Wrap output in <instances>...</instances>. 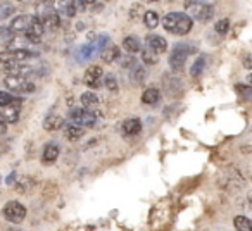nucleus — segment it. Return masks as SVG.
Masks as SVG:
<instances>
[{"mask_svg":"<svg viewBox=\"0 0 252 231\" xmlns=\"http://www.w3.org/2000/svg\"><path fill=\"white\" fill-rule=\"evenodd\" d=\"M159 23H161V19H159V14L156 11H147L144 14V25L147 26L149 29L158 28Z\"/></svg>","mask_w":252,"mask_h":231,"instance_id":"obj_22","label":"nucleus"},{"mask_svg":"<svg viewBox=\"0 0 252 231\" xmlns=\"http://www.w3.org/2000/svg\"><path fill=\"white\" fill-rule=\"evenodd\" d=\"M81 105H85L83 109H92V107H97L98 105V97L94 93V91H85L81 95Z\"/></svg>","mask_w":252,"mask_h":231,"instance_id":"obj_23","label":"nucleus"},{"mask_svg":"<svg viewBox=\"0 0 252 231\" xmlns=\"http://www.w3.org/2000/svg\"><path fill=\"white\" fill-rule=\"evenodd\" d=\"M4 85L11 91H19V93H33V91H35V85H33L32 81L25 80V78L4 76Z\"/></svg>","mask_w":252,"mask_h":231,"instance_id":"obj_7","label":"nucleus"},{"mask_svg":"<svg viewBox=\"0 0 252 231\" xmlns=\"http://www.w3.org/2000/svg\"><path fill=\"white\" fill-rule=\"evenodd\" d=\"M104 85H105V88H107L109 91H112V93H116V91L119 90L118 78H116L114 74H105V78H104Z\"/></svg>","mask_w":252,"mask_h":231,"instance_id":"obj_28","label":"nucleus"},{"mask_svg":"<svg viewBox=\"0 0 252 231\" xmlns=\"http://www.w3.org/2000/svg\"><path fill=\"white\" fill-rule=\"evenodd\" d=\"M159 98H161V93H159L158 88H147L142 93V102L147 105H154L156 102H159Z\"/></svg>","mask_w":252,"mask_h":231,"instance_id":"obj_20","label":"nucleus"},{"mask_svg":"<svg viewBox=\"0 0 252 231\" xmlns=\"http://www.w3.org/2000/svg\"><path fill=\"white\" fill-rule=\"evenodd\" d=\"M16 11H18V9L12 4H0V19H5V18H9V16L16 14Z\"/></svg>","mask_w":252,"mask_h":231,"instance_id":"obj_29","label":"nucleus"},{"mask_svg":"<svg viewBox=\"0 0 252 231\" xmlns=\"http://www.w3.org/2000/svg\"><path fill=\"white\" fill-rule=\"evenodd\" d=\"M95 54H97V50H95L94 43H88V45H83L76 50V59L80 60V62H85V60L92 59Z\"/></svg>","mask_w":252,"mask_h":231,"instance_id":"obj_18","label":"nucleus"},{"mask_svg":"<svg viewBox=\"0 0 252 231\" xmlns=\"http://www.w3.org/2000/svg\"><path fill=\"white\" fill-rule=\"evenodd\" d=\"M204 67H206V57L200 56L199 59H197L195 62H193L192 69H190V74H192V78H199L200 74H202Z\"/></svg>","mask_w":252,"mask_h":231,"instance_id":"obj_27","label":"nucleus"},{"mask_svg":"<svg viewBox=\"0 0 252 231\" xmlns=\"http://www.w3.org/2000/svg\"><path fill=\"white\" fill-rule=\"evenodd\" d=\"M147 78V69L140 64H137L135 67H131V83L133 85H142Z\"/></svg>","mask_w":252,"mask_h":231,"instance_id":"obj_19","label":"nucleus"},{"mask_svg":"<svg viewBox=\"0 0 252 231\" xmlns=\"http://www.w3.org/2000/svg\"><path fill=\"white\" fill-rule=\"evenodd\" d=\"M36 52H32V50H4L0 52V64L4 66H12V64L23 62V60L30 59V57H35Z\"/></svg>","mask_w":252,"mask_h":231,"instance_id":"obj_5","label":"nucleus"},{"mask_svg":"<svg viewBox=\"0 0 252 231\" xmlns=\"http://www.w3.org/2000/svg\"><path fill=\"white\" fill-rule=\"evenodd\" d=\"M59 145L56 144H49L45 145V148H43V155H42V162L43 164H52V162L57 161V157H59Z\"/></svg>","mask_w":252,"mask_h":231,"instance_id":"obj_14","label":"nucleus"},{"mask_svg":"<svg viewBox=\"0 0 252 231\" xmlns=\"http://www.w3.org/2000/svg\"><path fill=\"white\" fill-rule=\"evenodd\" d=\"M190 52H193L192 45H189V43H176V45L173 47L171 54H169V67H171L173 71H176V73L182 71Z\"/></svg>","mask_w":252,"mask_h":231,"instance_id":"obj_2","label":"nucleus"},{"mask_svg":"<svg viewBox=\"0 0 252 231\" xmlns=\"http://www.w3.org/2000/svg\"><path fill=\"white\" fill-rule=\"evenodd\" d=\"M233 224H235V230L237 231H252L251 221H249L245 216H237L233 219Z\"/></svg>","mask_w":252,"mask_h":231,"instance_id":"obj_25","label":"nucleus"},{"mask_svg":"<svg viewBox=\"0 0 252 231\" xmlns=\"http://www.w3.org/2000/svg\"><path fill=\"white\" fill-rule=\"evenodd\" d=\"M43 31H45V28H43V25H42V19H40L38 16H32L28 29L25 31V40L28 43H40L42 42Z\"/></svg>","mask_w":252,"mask_h":231,"instance_id":"obj_6","label":"nucleus"},{"mask_svg":"<svg viewBox=\"0 0 252 231\" xmlns=\"http://www.w3.org/2000/svg\"><path fill=\"white\" fill-rule=\"evenodd\" d=\"M2 217H4L5 221H9V223L12 224H19L25 221L26 217V209L23 203L16 202V200H11V202H7L4 205V209H2Z\"/></svg>","mask_w":252,"mask_h":231,"instance_id":"obj_4","label":"nucleus"},{"mask_svg":"<svg viewBox=\"0 0 252 231\" xmlns=\"http://www.w3.org/2000/svg\"><path fill=\"white\" fill-rule=\"evenodd\" d=\"M12 95L7 93V91H0V107H5V105H9L12 102Z\"/></svg>","mask_w":252,"mask_h":231,"instance_id":"obj_35","label":"nucleus"},{"mask_svg":"<svg viewBox=\"0 0 252 231\" xmlns=\"http://www.w3.org/2000/svg\"><path fill=\"white\" fill-rule=\"evenodd\" d=\"M135 62H137V60H135L133 57H125V59H121L123 67H135Z\"/></svg>","mask_w":252,"mask_h":231,"instance_id":"obj_36","label":"nucleus"},{"mask_svg":"<svg viewBox=\"0 0 252 231\" xmlns=\"http://www.w3.org/2000/svg\"><path fill=\"white\" fill-rule=\"evenodd\" d=\"M187 9H189L190 19H197L200 23H207L213 19L214 7L211 4H204V2H187Z\"/></svg>","mask_w":252,"mask_h":231,"instance_id":"obj_3","label":"nucleus"},{"mask_svg":"<svg viewBox=\"0 0 252 231\" xmlns=\"http://www.w3.org/2000/svg\"><path fill=\"white\" fill-rule=\"evenodd\" d=\"M145 43H147L149 50H151V52H154L156 56H158V54L166 52V49H168V42H166V40L162 38V36H159V35H149L147 40H145Z\"/></svg>","mask_w":252,"mask_h":231,"instance_id":"obj_11","label":"nucleus"},{"mask_svg":"<svg viewBox=\"0 0 252 231\" xmlns=\"http://www.w3.org/2000/svg\"><path fill=\"white\" fill-rule=\"evenodd\" d=\"M214 29H216V33H220V35H226L228 29H230V19H220V21L214 25Z\"/></svg>","mask_w":252,"mask_h":231,"instance_id":"obj_31","label":"nucleus"},{"mask_svg":"<svg viewBox=\"0 0 252 231\" xmlns=\"http://www.w3.org/2000/svg\"><path fill=\"white\" fill-rule=\"evenodd\" d=\"M56 5L61 7V11H63L67 18H73V16H76V12H78L76 2H63V4H56Z\"/></svg>","mask_w":252,"mask_h":231,"instance_id":"obj_26","label":"nucleus"},{"mask_svg":"<svg viewBox=\"0 0 252 231\" xmlns=\"http://www.w3.org/2000/svg\"><path fill=\"white\" fill-rule=\"evenodd\" d=\"M63 126H64V119L59 114H49L45 117V121H43V128H45L47 131H56Z\"/></svg>","mask_w":252,"mask_h":231,"instance_id":"obj_15","label":"nucleus"},{"mask_svg":"<svg viewBox=\"0 0 252 231\" xmlns=\"http://www.w3.org/2000/svg\"><path fill=\"white\" fill-rule=\"evenodd\" d=\"M123 49L130 54H137V52H140V42H138V38H135V36H126V38L123 40Z\"/></svg>","mask_w":252,"mask_h":231,"instance_id":"obj_21","label":"nucleus"},{"mask_svg":"<svg viewBox=\"0 0 252 231\" xmlns=\"http://www.w3.org/2000/svg\"><path fill=\"white\" fill-rule=\"evenodd\" d=\"M5 133H7V124L0 123V135H5Z\"/></svg>","mask_w":252,"mask_h":231,"instance_id":"obj_37","label":"nucleus"},{"mask_svg":"<svg viewBox=\"0 0 252 231\" xmlns=\"http://www.w3.org/2000/svg\"><path fill=\"white\" fill-rule=\"evenodd\" d=\"M235 90H237V93L238 95H242V97H245V98H251V87H247V85H237L235 87Z\"/></svg>","mask_w":252,"mask_h":231,"instance_id":"obj_34","label":"nucleus"},{"mask_svg":"<svg viewBox=\"0 0 252 231\" xmlns=\"http://www.w3.org/2000/svg\"><path fill=\"white\" fill-rule=\"evenodd\" d=\"M30 19H32V16H18V18H14L11 21V25H9V31L12 33V35H18V33H25L26 29H28V25H30Z\"/></svg>","mask_w":252,"mask_h":231,"instance_id":"obj_13","label":"nucleus"},{"mask_svg":"<svg viewBox=\"0 0 252 231\" xmlns=\"http://www.w3.org/2000/svg\"><path fill=\"white\" fill-rule=\"evenodd\" d=\"M245 67H247V69H251V59H249V57H245V64H244Z\"/></svg>","mask_w":252,"mask_h":231,"instance_id":"obj_38","label":"nucleus"},{"mask_svg":"<svg viewBox=\"0 0 252 231\" xmlns=\"http://www.w3.org/2000/svg\"><path fill=\"white\" fill-rule=\"evenodd\" d=\"M119 57H121V49H119L118 45H109L104 49V52H102V59L105 60L107 64L114 62V60H118Z\"/></svg>","mask_w":252,"mask_h":231,"instance_id":"obj_17","label":"nucleus"},{"mask_svg":"<svg viewBox=\"0 0 252 231\" xmlns=\"http://www.w3.org/2000/svg\"><path fill=\"white\" fill-rule=\"evenodd\" d=\"M19 109H21V98H12V102L9 105H5L2 112L4 123H18L19 121Z\"/></svg>","mask_w":252,"mask_h":231,"instance_id":"obj_9","label":"nucleus"},{"mask_svg":"<svg viewBox=\"0 0 252 231\" xmlns=\"http://www.w3.org/2000/svg\"><path fill=\"white\" fill-rule=\"evenodd\" d=\"M159 25H162V28L173 35H187L192 29L193 21L185 12H169L161 19Z\"/></svg>","mask_w":252,"mask_h":231,"instance_id":"obj_1","label":"nucleus"},{"mask_svg":"<svg viewBox=\"0 0 252 231\" xmlns=\"http://www.w3.org/2000/svg\"><path fill=\"white\" fill-rule=\"evenodd\" d=\"M83 128H80V126H76V124H67L66 126V138L67 140H78V138H81L83 137Z\"/></svg>","mask_w":252,"mask_h":231,"instance_id":"obj_24","label":"nucleus"},{"mask_svg":"<svg viewBox=\"0 0 252 231\" xmlns=\"http://www.w3.org/2000/svg\"><path fill=\"white\" fill-rule=\"evenodd\" d=\"M0 123H4V117H2V112H0Z\"/></svg>","mask_w":252,"mask_h":231,"instance_id":"obj_39","label":"nucleus"},{"mask_svg":"<svg viewBox=\"0 0 252 231\" xmlns=\"http://www.w3.org/2000/svg\"><path fill=\"white\" fill-rule=\"evenodd\" d=\"M12 38H14V35H12V33L9 31V28H4V26H0V42L9 43Z\"/></svg>","mask_w":252,"mask_h":231,"instance_id":"obj_33","label":"nucleus"},{"mask_svg":"<svg viewBox=\"0 0 252 231\" xmlns=\"http://www.w3.org/2000/svg\"><path fill=\"white\" fill-rule=\"evenodd\" d=\"M69 117L73 121V124L76 126H94L95 121H97V114L87 111V109H71Z\"/></svg>","mask_w":252,"mask_h":231,"instance_id":"obj_8","label":"nucleus"},{"mask_svg":"<svg viewBox=\"0 0 252 231\" xmlns=\"http://www.w3.org/2000/svg\"><path fill=\"white\" fill-rule=\"evenodd\" d=\"M42 25H43V28H49V29H57V28H59V26H61L59 11H56V9H49V11L43 12Z\"/></svg>","mask_w":252,"mask_h":231,"instance_id":"obj_12","label":"nucleus"},{"mask_svg":"<svg viewBox=\"0 0 252 231\" xmlns=\"http://www.w3.org/2000/svg\"><path fill=\"white\" fill-rule=\"evenodd\" d=\"M142 60H144V64H149V66H154V64H158V56H156L154 52H151V50H144L142 52Z\"/></svg>","mask_w":252,"mask_h":231,"instance_id":"obj_30","label":"nucleus"},{"mask_svg":"<svg viewBox=\"0 0 252 231\" xmlns=\"http://www.w3.org/2000/svg\"><path fill=\"white\" fill-rule=\"evenodd\" d=\"M123 131L126 135H138L142 131V121L138 117H130L123 123Z\"/></svg>","mask_w":252,"mask_h":231,"instance_id":"obj_16","label":"nucleus"},{"mask_svg":"<svg viewBox=\"0 0 252 231\" xmlns=\"http://www.w3.org/2000/svg\"><path fill=\"white\" fill-rule=\"evenodd\" d=\"M107 43H109V35H100L94 42V47H95V50H97V52H104V49L107 47Z\"/></svg>","mask_w":252,"mask_h":231,"instance_id":"obj_32","label":"nucleus"},{"mask_svg":"<svg viewBox=\"0 0 252 231\" xmlns=\"http://www.w3.org/2000/svg\"><path fill=\"white\" fill-rule=\"evenodd\" d=\"M104 76V71L100 66H90L85 71V83L92 88H97L100 85V78Z\"/></svg>","mask_w":252,"mask_h":231,"instance_id":"obj_10","label":"nucleus"}]
</instances>
